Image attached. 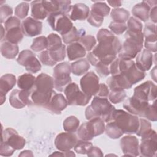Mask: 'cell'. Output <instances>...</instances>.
<instances>
[{
    "mask_svg": "<svg viewBox=\"0 0 157 157\" xmlns=\"http://www.w3.org/2000/svg\"><path fill=\"white\" fill-rule=\"evenodd\" d=\"M78 140V137L73 132H61L56 136L55 145L59 151H66L74 148Z\"/></svg>",
    "mask_w": 157,
    "mask_h": 157,
    "instance_id": "17",
    "label": "cell"
},
{
    "mask_svg": "<svg viewBox=\"0 0 157 157\" xmlns=\"http://www.w3.org/2000/svg\"><path fill=\"white\" fill-rule=\"evenodd\" d=\"M80 85L82 91L86 94L93 96L96 95L99 88V79L93 71L86 73L80 79Z\"/></svg>",
    "mask_w": 157,
    "mask_h": 157,
    "instance_id": "14",
    "label": "cell"
},
{
    "mask_svg": "<svg viewBox=\"0 0 157 157\" xmlns=\"http://www.w3.org/2000/svg\"><path fill=\"white\" fill-rule=\"evenodd\" d=\"M48 41L47 38L45 36H39L33 39L31 45V49L35 52H39L47 48Z\"/></svg>",
    "mask_w": 157,
    "mask_h": 157,
    "instance_id": "40",
    "label": "cell"
},
{
    "mask_svg": "<svg viewBox=\"0 0 157 157\" xmlns=\"http://www.w3.org/2000/svg\"><path fill=\"white\" fill-rule=\"evenodd\" d=\"M150 7L145 1L136 4L132 9V15L142 21H147L149 18Z\"/></svg>",
    "mask_w": 157,
    "mask_h": 157,
    "instance_id": "27",
    "label": "cell"
},
{
    "mask_svg": "<svg viewBox=\"0 0 157 157\" xmlns=\"http://www.w3.org/2000/svg\"><path fill=\"white\" fill-rule=\"evenodd\" d=\"M104 121L101 118L91 119L78 127L77 135L80 139L90 141L94 137L102 134L105 131Z\"/></svg>",
    "mask_w": 157,
    "mask_h": 157,
    "instance_id": "6",
    "label": "cell"
},
{
    "mask_svg": "<svg viewBox=\"0 0 157 157\" xmlns=\"http://www.w3.org/2000/svg\"><path fill=\"white\" fill-rule=\"evenodd\" d=\"M109 101L113 104H118L124 100L126 97V93L123 90L110 91L108 95Z\"/></svg>",
    "mask_w": 157,
    "mask_h": 157,
    "instance_id": "44",
    "label": "cell"
},
{
    "mask_svg": "<svg viewBox=\"0 0 157 157\" xmlns=\"http://www.w3.org/2000/svg\"><path fill=\"white\" fill-rule=\"evenodd\" d=\"M67 104L69 105L85 106L91 100V96H88L80 91L75 83H70L64 90Z\"/></svg>",
    "mask_w": 157,
    "mask_h": 157,
    "instance_id": "9",
    "label": "cell"
},
{
    "mask_svg": "<svg viewBox=\"0 0 157 157\" xmlns=\"http://www.w3.org/2000/svg\"><path fill=\"white\" fill-rule=\"evenodd\" d=\"M15 151V149L12 148L7 144L1 142L0 146V155L2 156H12L13 152Z\"/></svg>",
    "mask_w": 157,
    "mask_h": 157,
    "instance_id": "56",
    "label": "cell"
},
{
    "mask_svg": "<svg viewBox=\"0 0 157 157\" xmlns=\"http://www.w3.org/2000/svg\"><path fill=\"white\" fill-rule=\"evenodd\" d=\"M71 67L73 74L80 76L85 74L88 71L90 65L86 59H80L71 63Z\"/></svg>",
    "mask_w": 157,
    "mask_h": 157,
    "instance_id": "34",
    "label": "cell"
},
{
    "mask_svg": "<svg viewBox=\"0 0 157 157\" xmlns=\"http://www.w3.org/2000/svg\"><path fill=\"white\" fill-rule=\"evenodd\" d=\"M106 83L110 91H120L124 89H129L132 86L128 79L121 74L109 77L106 80Z\"/></svg>",
    "mask_w": 157,
    "mask_h": 157,
    "instance_id": "23",
    "label": "cell"
},
{
    "mask_svg": "<svg viewBox=\"0 0 157 157\" xmlns=\"http://www.w3.org/2000/svg\"><path fill=\"white\" fill-rule=\"evenodd\" d=\"M87 21L91 26L98 28L102 25L104 21V17L97 15L90 12Z\"/></svg>",
    "mask_w": 157,
    "mask_h": 157,
    "instance_id": "53",
    "label": "cell"
},
{
    "mask_svg": "<svg viewBox=\"0 0 157 157\" xmlns=\"http://www.w3.org/2000/svg\"><path fill=\"white\" fill-rule=\"evenodd\" d=\"M109 121L113 122L123 134H135L139 126V118L137 116L121 109H114L112 111L107 122Z\"/></svg>",
    "mask_w": 157,
    "mask_h": 157,
    "instance_id": "4",
    "label": "cell"
},
{
    "mask_svg": "<svg viewBox=\"0 0 157 157\" xmlns=\"http://www.w3.org/2000/svg\"><path fill=\"white\" fill-rule=\"evenodd\" d=\"M128 31L132 32H142V23L136 18L131 17L128 20L127 23Z\"/></svg>",
    "mask_w": 157,
    "mask_h": 157,
    "instance_id": "48",
    "label": "cell"
},
{
    "mask_svg": "<svg viewBox=\"0 0 157 157\" xmlns=\"http://www.w3.org/2000/svg\"><path fill=\"white\" fill-rule=\"evenodd\" d=\"M149 104L148 102H140L132 97H129L124 101L123 107L132 115L144 117Z\"/></svg>",
    "mask_w": 157,
    "mask_h": 157,
    "instance_id": "20",
    "label": "cell"
},
{
    "mask_svg": "<svg viewBox=\"0 0 157 157\" xmlns=\"http://www.w3.org/2000/svg\"><path fill=\"white\" fill-rule=\"evenodd\" d=\"M157 136L155 131L151 129L145 135L142 136L139 145V155L145 157L156 156Z\"/></svg>",
    "mask_w": 157,
    "mask_h": 157,
    "instance_id": "11",
    "label": "cell"
},
{
    "mask_svg": "<svg viewBox=\"0 0 157 157\" xmlns=\"http://www.w3.org/2000/svg\"><path fill=\"white\" fill-rule=\"evenodd\" d=\"M36 77L31 74H23L17 79L18 87L21 90H31L34 85Z\"/></svg>",
    "mask_w": 157,
    "mask_h": 157,
    "instance_id": "33",
    "label": "cell"
},
{
    "mask_svg": "<svg viewBox=\"0 0 157 157\" xmlns=\"http://www.w3.org/2000/svg\"><path fill=\"white\" fill-rule=\"evenodd\" d=\"M156 85L151 81H147L136 86L132 98L140 102H148L156 98Z\"/></svg>",
    "mask_w": 157,
    "mask_h": 157,
    "instance_id": "12",
    "label": "cell"
},
{
    "mask_svg": "<svg viewBox=\"0 0 157 157\" xmlns=\"http://www.w3.org/2000/svg\"><path fill=\"white\" fill-rule=\"evenodd\" d=\"M124 38L125 40L118 53V58L122 59H132L142 50L143 33L142 32H132L126 30Z\"/></svg>",
    "mask_w": 157,
    "mask_h": 157,
    "instance_id": "3",
    "label": "cell"
},
{
    "mask_svg": "<svg viewBox=\"0 0 157 157\" xmlns=\"http://www.w3.org/2000/svg\"><path fill=\"white\" fill-rule=\"evenodd\" d=\"M70 1H42V4L48 15L54 13H61L67 15L70 7Z\"/></svg>",
    "mask_w": 157,
    "mask_h": 157,
    "instance_id": "19",
    "label": "cell"
},
{
    "mask_svg": "<svg viewBox=\"0 0 157 157\" xmlns=\"http://www.w3.org/2000/svg\"><path fill=\"white\" fill-rule=\"evenodd\" d=\"M107 2L113 7L118 8L121 6V1H107Z\"/></svg>",
    "mask_w": 157,
    "mask_h": 157,
    "instance_id": "60",
    "label": "cell"
},
{
    "mask_svg": "<svg viewBox=\"0 0 157 157\" xmlns=\"http://www.w3.org/2000/svg\"><path fill=\"white\" fill-rule=\"evenodd\" d=\"M29 8V5L28 2H21L15 8V15L20 19H24L28 15Z\"/></svg>",
    "mask_w": 157,
    "mask_h": 157,
    "instance_id": "46",
    "label": "cell"
},
{
    "mask_svg": "<svg viewBox=\"0 0 157 157\" xmlns=\"http://www.w3.org/2000/svg\"><path fill=\"white\" fill-rule=\"evenodd\" d=\"M47 22L53 30L61 36L67 33L73 27V24L68 17L61 13L50 14L47 17Z\"/></svg>",
    "mask_w": 157,
    "mask_h": 157,
    "instance_id": "10",
    "label": "cell"
},
{
    "mask_svg": "<svg viewBox=\"0 0 157 157\" xmlns=\"http://www.w3.org/2000/svg\"><path fill=\"white\" fill-rule=\"evenodd\" d=\"M53 78L45 73H41L36 78V81L31 91L30 99L32 104L46 107L55 91Z\"/></svg>",
    "mask_w": 157,
    "mask_h": 157,
    "instance_id": "2",
    "label": "cell"
},
{
    "mask_svg": "<svg viewBox=\"0 0 157 157\" xmlns=\"http://www.w3.org/2000/svg\"><path fill=\"white\" fill-rule=\"evenodd\" d=\"M17 26H21V22L19 18H18L16 17L12 16L4 22V27L6 31L10 28Z\"/></svg>",
    "mask_w": 157,
    "mask_h": 157,
    "instance_id": "54",
    "label": "cell"
},
{
    "mask_svg": "<svg viewBox=\"0 0 157 157\" xmlns=\"http://www.w3.org/2000/svg\"><path fill=\"white\" fill-rule=\"evenodd\" d=\"M105 132L108 137L113 139H118L123 134V131L111 121L107 122V124L105 126Z\"/></svg>",
    "mask_w": 157,
    "mask_h": 157,
    "instance_id": "39",
    "label": "cell"
},
{
    "mask_svg": "<svg viewBox=\"0 0 157 157\" xmlns=\"http://www.w3.org/2000/svg\"><path fill=\"white\" fill-rule=\"evenodd\" d=\"M136 57V63L135 64L140 71L145 72L151 68L153 61V56L151 52L147 49H144Z\"/></svg>",
    "mask_w": 157,
    "mask_h": 157,
    "instance_id": "25",
    "label": "cell"
},
{
    "mask_svg": "<svg viewBox=\"0 0 157 157\" xmlns=\"http://www.w3.org/2000/svg\"><path fill=\"white\" fill-rule=\"evenodd\" d=\"M90 15V9L85 4L76 3L71 6L67 16L73 21L85 20Z\"/></svg>",
    "mask_w": 157,
    "mask_h": 157,
    "instance_id": "22",
    "label": "cell"
},
{
    "mask_svg": "<svg viewBox=\"0 0 157 157\" xmlns=\"http://www.w3.org/2000/svg\"><path fill=\"white\" fill-rule=\"evenodd\" d=\"M145 2L150 7V8L151 7L152 8L155 6H156V4H157V1H145Z\"/></svg>",
    "mask_w": 157,
    "mask_h": 157,
    "instance_id": "63",
    "label": "cell"
},
{
    "mask_svg": "<svg viewBox=\"0 0 157 157\" xmlns=\"http://www.w3.org/2000/svg\"><path fill=\"white\" fill-rule=\"evenodd\" d=\"M48 52L52 59L56 63L63 61L66 57V46L64 44L57 49L48 50Z\"/></svg>",
    "mask_w": 157,
    "mask_h": 157,
    "instance_id": "45",
    "label": "cell"
},
{
    "mask_svg": "<svg viewBox=\"0 0 157 157\" xmlns=\"http://www.w3.org/2000/svg\"><path fill=\"white\" fill-rule=\"evenodd\" d=\"M115 107L108 101L107 98L94 96L91 104L85 110V117L88 120L94 118H101L107 122Z\"/></svg>",
    "mask_w": 157,
    "mask_h": 157,
    "instance_id": "5",
    "label": "cell"
},
{
    "mask_svg": "<svg viewBox=\"0 0 157 157\" xmlns=\"http://www.w3.org/2000/svg\"><path fill=\"white\" fill-rule=\"evenodd\" d=\"M39 59L40 61L45 66H53L57 63L55 62L52 58L50 55L48 50H44L39 55Z\"/></svg>",
    "mask_w": 157,
    "mask_h": 157,
    "instance_id": "50",
    "label": "cell"
},
{
    "mask_svg": "<svg viewBox=\"0 0 157 157\" xmlns=\"http://www.w3.org/2000/svg\"><path fill=\"white\" fill-rule=\"evenodd\" d=\"M156 12H157V7L155 6L150 9L149 17H150L151 21L153 22V23L156 24L157 20H156Z\"/></svg>",
    "mask_w": 157,
    "mask_h": 157,
    "instance_id": "59",
    "label": "cell"
},
{
    "mask_svg": "<svg viewBox=\"0 0 157 157\" xmlns=\"http://www.w3.org/2000/svg\"><path fill=\"white\" fill-rule=\"evenodd\" d=\"M119 74L123 75L132 85L143 80L145 72L136 66L132 59H122L118 58Z\"/></svg>",
    "mask_w": 157,
    "mask_h": 157,
    "instance_id": "7",
    "label": "cell"
},
{
    "mask_svg": "<svg viewBox=\"0 0 157 157\" xmlns=\"http://www.w3.org/2000/svg\"><path fill=\"white\" fill-rule=\"evenodd\" d=\"M23 38V33L21 26H17L6 31L4 37L5 41L10 43L17 44L20 42Z\"/></svg>",
    "mask_w": 157,
    "mask_h": 157,
    "instance_id": "31",
    "label": "cell"
},
{
    "mask_svg": "<svg viewBox=\"0 0 157 157\" xmlns=\"http://www.w3.org/2000/svg\"><path fill=\"white\" fill-rule=\"evenodd\" d=\"M71 67L68 62L59 63L54 67L53 71L54 88L57 91H63L66 86L71 83Z\"/></svg>",
    "mask_w": 157,
    "mask_h": 157,
    "instance_id": "8",
    "label": "cell"
},
{
    "mask_svg": "<svg viewBox=\"0 0 157 157\" xmlns=\"http://www.w3.org/2000/svg\"><path fill=\"white\" fill-rule=\"evenodd\" d=\"M85 31L83 29L77 30V29L73 26L72 28L66 34L62 35V39L64 44H70L74 42H77L80 39L85 36Z\"/></svg>",
    "mask_w": 157,
    "mask_h": 157,
    "instance_id": "32",
    "label": "cell"
},
{
    "mask_svg": "<svg viewBox=\"0 0 157 157\" xmlns=\"http://www.w3.org/2000/svg\"><path fill=\"white\" fill-rule=\"evenodd\" d=\"M93 144L91 142L87 140H78L74 146V150L76 153L78 154H87L91 147Z\"/></svg>",
    "mask_w": 157,
    "mask_h": 157,
    "instance_id": "42",
    "label": "cell"
},
{
    "mask_svg": "<svg viewBox=\"0 0 157 157\" xmlns=\"http://www.w3.org/2000/svg\"><path fill=\"white\" fill-rule=\"evenodd\" d=\"M67 105L66 98L62 94L55 92L45 108L56 114H60Z\"/></svg>",
    "mask_w": 157,
    "mask_h": 157,
    "instance_id": "24",
    "label": "cell"
},
{
    "mask_svg": "<svg viewBox=\"0 0 157 157\" xmlns=\"http://www.w3.org/2000/svg\"><path fill=\"white\" fill-rule=\"evenodd\" d=\"M19 156H33V152L31 150H24L19 154Z\"/></svg>",
    "mask_w": 157,
    "mask_h": 157,
    "instance_id": "61",
    "label": "cell"
},
{
    "mask_svg": "<svg viewBox=\"0 0 157 157\" xmlns=\"http://www.w3.org/2000/svg\"><path fill=\"white\" fill-rule=\"evenodd\" d=\"M110 7L104 2L96 1L91 7V12L102 17L107 16L110 13Z\"/></svg>",
    "mask_w": 157,
    "mask_h": 157,
    "instance_id": "37",
    "label": "cell"
},
{
    "mask_svg": "<svg viewBox=\"0 0 157 157\" xmlns=\"http://www.w3.org/2000/svg\"><path fill=\"white\" fill-rule=\"evenodd\" d=\"M151 123L145 119L139 118V126L136 132V134L138 136L142 137L151 130Z\"/></svg>",
    "mask_w": 157,
    "mask_h": 157,
    "instance_id": "47",
    "label": "cell"
},
{
    "mask_svg": "<svg viewBox=\"0 0 157 157\" xmlns=\"http://www.w3.org/2000/svg\"><path fill=\"white\" fill-rule=\"evenodd\" d=\"M109 28H110L112 33L117 35H120L123 34L127 29V26L125 23H119L114 21H112L110 23Z\"/></svg>",
    "mask_w": 157,
    "mask_h": 157,
    "instance_id": "52",
    "label": "cell"
},
{
    "mask_svg": "<svg viewBox=\"0 0 157 157\" xmlns=\"http://www.w3.org/2000/svg\"><path fill=\"white\" fill-rule=\"evenodd\" d=\"M31 90H14L9 96V103L15 109H21L32 104L30 96Z\"/></svg>",
    "mask_w": 157,
    "mask_h": 157,
    "instance_id": "16",
    "label": "cell"
},
{
    "mask_svg": "<svg viewBox=\"0 0 157 157\" xmlns=\"http://www.w3.org/2000/svg\"><path fill=\"white\" fill-rule=\"evenodd\" d=\"M78 42L83 47L86 51H90L96 44V40L93 36L85 35L80 39Z\"/></svg>",
    "mask_w": 157,
    "mask_h": 157,
    "instance_id": "43",
    "label": "cell"
},
{
    "mask_svg": "<svg viewBox=\"0 0 157 157\" xmlns=\"http://www.w3.org/2000/svg\"><path fill=\"white\" fill-rule=\"evenodd\" d=\"M98 44L91 52L98 62L110 65L116 58L121 48L119 39L105 28L101 29L97 33Z\"/></svg>",
    "mask_w": 157,
    "mask_h": 157,
    "instance_id": "1",
    "label": "cell"
},
{
    "mask_svg": "<svg viewBox=\"0 0 157 157\" xmlns=\"http://www.w3.org/2000/svg\"><path fill=\"white\" fill-rule=\"evenodd\" d=\"M17 63L25 66L26 70L31 73H36L41 69V64L35 54L29 50H22L17 59Z\"/></svg>",
    "mask_w": 157,
    "mask_h": 157,
    "instance_id": "13",
    "label": "cell"
},
{
    "mask_svg": "<svg viewBox=\"0 0 157 157\" xmlns=\"http://www.w3.org/2000/svg\"><path fill=\"white\" fill-rule=\"evenodd\" d=\"M66 53L69 60L73 61L83 58L86 55V50L79 42H74L67 45Z\"/></svg>",
    "mask_w": 157,
    "mask_h": 157,
    "instance_id": "26",
    "label": "cell"
},
{
    "mask_svg": "<svg viewBox=\"0 0 157 157\" xmlns=\"http://www.w3.org/2000/svg\"><path fill=\"white\" fill-rule=\"evenodd\" d=\"M142 33L145 41L156 42V26L155 23L151 22L145 23Z\"/></svg>",
    "mask_w": 157,
    "mask_h": 157,
    "instance_id": "36",
    "label": "cell"
},
{
    "mask_svg": "<svg viewBox=\"0 0 157 157\" xmlns=\"http://www.w3.org/2000/svg\"><path fill=\"white\" fill-rule=\"evenodd\" d=\"M16 83V77L12 74H6L0 78V95L6 94L11 90Z\"/></svg>",
    "mask_w": 157,
    "mask_h": 157,
    "instance_id": "28",
    "label": "cell"
},
{
    "mask_svg": "<svg viewBox=\"0 0 157 157\" xmlns=\"http://www.w3.org/2000/svg\"><path fill=\"white\" fill-rule=\"evenodd\" d=\"M5 31H6V29L4 28L2 25H1V41H2L4 36L5 37V35H6Z\"/></svg>",
    "mask_w": 157,
    "mask_h": 157,
    "instance_id": "64",
    "label": "cell"
},
{
    "mask_svg": "<svg viewBox=\"0 0 157 157\" xmlns=\"http://www.w3.org/2000/svg\"><path fill=\"white\" fill-rule=\"evenodd\" d=\"M31 16L36 20H44L48 16L42 4V1H34L31 2Z\"/></svg>",
    "mask_w": 157,
    "mask_h": 157,
    "instance_id": "30",
    "label": "cell"
},
{
    "mask_svg": "<svg viewBox=\"0 0 157 157\" xmlns=\"http://www.w3.org/2000/svg\"><path fill=\"white\" fill-rule=\"evenodd\" d=\"M88 156H103V153L100 148L93 146L89 152L87 153Z\"/></svg>",
    "mask_w": 157,
    "mask_h": 157,
    "instance_id": "58",
    "label": "cell"
},
{
    "mask_svg": "<svg viewBox=\"0 0 157 157\" xmlns=\"http://www.w3.org/2000/svg\"><path fill=\"white\" fill-rule=\"evenodd\" d=\"M1 142L7 144L15 150L22 149L26 144L25 139L11 128H7L2 131Z\"/></svg>",
    "mask_w": 157,
    "mask_h": 157,
    "instance_id": "15",
    "label": "cell"
},
{
    "mask_svg": "<svg viewBox=\"0 0 157 157\" xmlns=\"http://www.w3.org/2000/svg\"><path fill=\"white\" fill-rule=\"evenodd\" d=\"M96 71L101 77H104L108 76L110 73V70L108 66L99 62L96 66Z\"/></svg>",
    "mask_w": 157,
    "mask_h": 157,
    "instance_id": "55",
    "label": "cell"
},
{
    "mask_svg": "<svg viewBox=\"0 0 157 157\" xmlns=\"http://www.w3.org/2000/svg\"><path fill=\"white\" fill-rule=\"evenodd\" d=\"M48 50H53L61 47L63 45L61 37L56 34L51 33L47 36Z\"/></svg>",
    "mask_w": 157,
    "mask_h": 157,
    "instance_id": "41",
    "label": "cell"
},
{
    "mask_svg": "<svg viewBox=\"0 0 157 157\" xmlns=\"http://www.w3.org/2000/svg\"><path fill=\"white\" fill-rule=\"evenodd\" d=\"M120 142L124 156H137L139 155V143L136 136H125L121 139Z\"/></svg>",
    "mask_w": 157,
    "mask_h": 157,
    "instance_id": "18",
    "label": "cell"
},
{
    "mask_svg": "<svg viewBox=\"0 0 157 157\" xmlns=\"http://www.w3.org/2000/svg\"><path fill=\"white\" fill-rule=\"evenodd\" d=\"M150 74H151V78L156 82V66L152 69V70L150 72Z\"/></svg>",
    "mask_w": 157,
    "mask_h": 157,
    "instance_id": "62",
    "label": "cell"
},
{
    "mask_svg": "<svg viewBox=\"0 0 157 157\" xmlns=\"http://www.w3.org/2000/svg\"><path fill=\"white\" fill-rule=\"evenodd\" d=\"M23 34L27 37L36 36L42 33V23L31 17L25 18L21 25Z\"/></svg>",
    "mask_w": 157,
    "mask_h": 157,
    "instance_id": "21",
    "label": "cell"
},
{
    "mask_svg": "<svg viewBox=\"0 0 157 157\" xmlns=\"http://www.w3.org/2000/svg\"><path fill=\"white\" fill-rule=\"evenodd\" d=\"M110 17L114 22L125 23L129 18V12L125 9L116 8L112 10Z\"/></svg>",
    "mask_w": 157,
    "mask_h": 157,
    "instance_id": "35",
    "label": "cell"
},
{
    "mask_svg": "<svg viewBox=\"0 0 157 157\" xmlns=\"http://www.w3.org/2000/svg\"><path fill=\"white\" fill-rule=\"evenodd\" d=\"M19 48L17 44L3 42L1 45V53L2 56L7 59H13L18 55Z\"/></svg>",
    "mask_w": 157,
    "mask_h": 157,
    "instance_id": "29",
    "label": "cell"
},
{
    "mask_svg": "<svg viewBox=\"0 0 157 157\" xmlns=\"http://www.w3.org/2000/svg\"><path fill=\"white\" fill-rule=\"evenodd\" d=\"M156 101L155 100L153 104H149L144 117L147 118L148 120L156 121L157 120V111H156Z\"/></svg>",
    "mask_w": 157,
    "mask_h": 157,
    "instance_id": "49",
    "label": "cell"
},
{
    "mask_svg": "<svg viewBox=\"0 0 157 157\" xmlns=\"http://www.w3.org/2000/svg\"><path fill=\"white\" fill-rule=\"evenodd\" d=\"M109 94V87L104 83L99 84V88L96 96L101 98H107Z\"/></svg>",
    "mask_w": 157,
    "mask_h": 157,
    "instance_id": "57",
    "label": "cell"
},
{
    "mask_svg": "<svg viewBox=\"0 0 157 157\" xmlns=\"http://www.w3.org/2000/svg\"><path fill=\"white\" fill-rule=\"evenodd\" d=\"M80 121L75 116H69L67 117L63 121V126L66 132H74L79 127Z\"/></svg>",
    "mask_w": 157,
    "mask_h": 157,
    "instance_id": "38",
    "label": "cell"
},
{
    "mask_svg": "<svg viewBox=\"0 0 157 157\" xmlns=\"http://www.w3.org/2000/svg\"><path fill=\"white\" fill-rule=\"evenodd\" d=\"M13 10L11 7L7 4L1 5L0 7V21L1 23L5 22L9 18L12 17Z\"/></svg>",
    "mask_w": 157,
    "mask_h": 157,
    "instance_id": "51",
    "label": "cell"
}]
</instances>
